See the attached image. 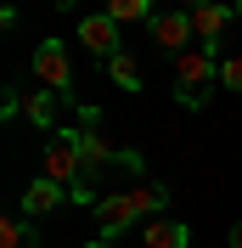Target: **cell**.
I'll list each match as a JSON object with an SVG mask.
<instances>
[{"label":"cell","mask_w":242,"mask_h":248,"mask_svg":"<svg viewBox=\"0 0 242 248\" xmlns=\"http://www.w3.org/2000/svg\"><path fill=\"white\" fill-rule=\"evenodd\" d=\"M164 203H169V186H164V181H141V186H130V192H113V198H102V203L91 209V215H96V237L119 243L124 232L147 226Z\"/></svg>","instance_id":"1"},{"label":"cell","mask_w":242,"mask_h":248,"mask_svg":"<svg viewBox=\"0 0 242 248\" xmlns=\"http://www.w3.org/2000/svg\"><path fill=\"white\" fill-rule=\"evenodd\" d=\"M214 79H220V57L214 51H181L175 57V102H181L186 113H203L214 96Z\"/></svg>","instance_id":"2"},{"label":"cell","mask_w":242,"mask_h":248,"mask_svg":"<svg viewBox=\"0 0 242 248\" xmlns=\"http://www.w3.org/2000/svg\"><path fill=\"white\" fill-rule=\"evenodd\" d=\"M34 85H45V91H57L68 108L79 113V91H74V62H68V46L62 40H40L34 46Z\"/></svg>","instance_id":"3"},{"label":"cell","mask_w":242,"mask_h":248,"mask_svg":"<svg viewBox=\"0 0 242 248\" xmlns=\"http://www.w3.org/2000/svg\"><path fill=\"white\" fill-rule=\"evenodd\" d=\"M40 175H45V181H57V186L91 181V175H85V158H79V147H74V136H68V130H57V136L45 141V153H40Z\"/></svg>","instance_id":"4"},{"label":"cell","mask_w":242,"mask_h":248,"mask_svg":"<svg viewBox=\"0 0 242 248\" xmlns=\"http://www.w3.org/2000/svg\"><path fill=\"white\" fill-rule=\"evenodd\" d=\"M79 46L96 51L102 62H113L124 51V23H113L107 12H91V17H79Z\"/></svg>","instance_id":"5"},{"label":"cell","mask_w":242,"mask_h":248,"mask_svg":"<svg viewBox=\"0 0 242 248\" xmlns=\"http://www.w3.org/2000/svg\"><path fill=\"white\" fill-rule=\"evenodd\" d=\"M68 136H74L79 158H85V175H102V170H119V147L96 130V124H68Z\"/></svg>","instance_id":"6"},{"label":"cell","mask_w":242,"mask_h":248,"mask_svg":"<svg viewBox=\"0 0 242 248\" xmlns=\"http://www.w3.org/2000/svg\"><path fill=\"white\" fill-rule=\"evenodd\" d=\"M231 17H237V6H220V0H203V6H192V34H197V46L214 51V46H220V34L231 29Z\"/></svg>","instance_id":"7"},{"label":"cell","mask_w":242,"mask_h":248,"mask_svg":"<svg viewBox=\"0 0 242 248\" xmlns=\"http://www.w3.org/2000/svg\"><path fill=\"white\" fill-rule=\"evenodd\" d=\"M147 34H152V46H158V51H175V57L197 40V34H192V12H164V17H152Z\"/></svg>","instance_id":"8"},{"label":"cell","mask_w":242,"mask_h":248,"mask_svg":"<svg viewBox=\"0 0 242 248\" xmlns=\"http://www.w3.org/2000/svg\"><path fill=\"white\" fill-rule=\"evenodd\" d=\"M62 108H68V102H62L57 91H45V85H34V91L23 96V119H29L34 130H51V136L62 130Z\"/></svg>","instance_id":"9"},{"label":"cell","mask_w":242,"mask_h":248,"mask_svg":"<svg viewBox=\"0 0 242 248\" xmlns=\"http://www.w3.org/2000/svg\"><path fill=\"white\" fill-rule=\"evenodd\" d=\"M57 203H68V186L45 181V175H34V181L23 186V209H17V215H29V220H40V215H51Z\"/></svg>","instance_id":"10"},{"label":"cell","mask_w":242,"mask_h":248,"mask_svg":"<svg viewBox=\"0 0 242 248\" xmlns=\"http://www.w3.org/2000/svg\"><path fill=\"white\" fill-rule=\"evenodd\" d=\"M141 243L147 248H192V226L186 220H169V215H152L141 226Z\"/></svg>","instance_id":"11"},{"label":"cell","mask_w":242,"mask_h":248,"mask_svg":"<svg viewBox=\"0 0 242 248\" xmlns=\"http://www.w3.org/2000/svg\"><path fill=\"white\" fill-rule=\"evenodd\" d=\"M40 243V232H34L29 215H6L0 220V248H34Z\"/></svg>","instance_id":"12"},{"label":"cell","mask_w":242,"mask_h":248,"mask_svg":"<svg viewBox=\"0 0 242 248\" xmlns=\"http://www.w3.org/2000/svg\"><path fill=\"white\" fill-rule=\"evenodd\" d=\"M107 79H113L119 91H141V85H147V79H141V62L130 57V51H119V57L107 62Z\"/></svg>","instance_id":"13"},{"label":"cell","mask_w":242,"mask_h":248,"mask_svg":"<svg viewBox=\"0 0 242 248\" xmlns=\"http://www.w3.org/2000/svg\"><path fill=\"white\" fill-rule=\"evenodd\" d=\"M152 6H158V0H107V17H113V23H152Z\"/></svg>","instance_id":"14"},{"label":"cell","mask_w":242,"mask_h":248,"mask_svg":"<svg viewBox=\"0 0 242 248\" xmlns=\"http://www.w3.org/2000/svg\"><path fill=\"white\" fill-rule=\"evenodd\" d=\"M220 85L242 96V57H226V62H220Z\"/></svg>","instance_id":"15"},{"label":"cell","mask_w":242,"mask_h":248,"mask_svg":"<svg viewBox=\"0 0 242 248\" xmlns=\"http://www.w3.org/2000/svg\"><path fill=\"white\" fill-rule=\"evenodd\" d=\"M68 203H79V209H96L102 198H96V186H91V181H79V186H68Z\"/></svg>","instance_id":"16"},{"label":"cell","mask_w":242,"mask_h":248,"mask_svg":"<svg viewBox=\"0 0 242 248\" xmlns=\"http://www.w3.org/2000/svg\"><path fill=\"white\" fill-rule=\"evenodd\" d=\"M119 170L124 175H147V158H141L136 147H119Z\"/></svg>","instance_id":"17"},{"label":"cell","mask_w":242,"mask_h":248,"mask_svg":"<svg viewBox=\"0 0 242 248\" xmlns=\"http://www.w3.org/2000/svg\"><path fill=\"white\" fill-rule=\"evenodd\" d=\"M6 108H0V119H23V91L17 85H6V96H0Z\"/></svg>","instance_id":"18"},{"label":"cell","mask_w":242,"mask_h":248,"mask_svg":"<svg viewBox=\"0 0 242 248\" xmlns=\"http://www.w3.org/2000/svg\"><path fill=\"white\" fill-rule=\"evenodd\" d=\"M45 6H57V12H79L85 0H45Z\"/></svg>","instance_id":"19"},{"label":"cell","mask_w":242,"mask_h":248,"mask_svg":"<svg viewBox=\"0 0 242 248\" xmlns=\"http://www.w3.org/2000/svg\"><path fill=\"white\" fill-rule=\"evenodd\" d=\"M231 248H242V220H237V226H231Z\"/></svg>","instance_id":"20"},{"label":"cell","mask_w":242,"mask_h":248,"mask_svg":"<svg viewBox=\"0 0 242 248\" xmlns=\"http://www.w3.org/2000/svg\"><path fill=\"white\" fill-rule=\"evenodd\" d=\"M85 248H119V243H107V237H96V243H85Z\"/></svg>","instance_id":"21"},{"label":"cell","mask_w":242,"mask_h":248,"mask_svg":"<svg viewBox=\"0 0 242 248\" xmlns=\"http://www.w3.org/2000/svg\"><path fill=\"white\" fill-rule=\"evenodd\" d=\"M186 6H203V0H186Z\"/></svg>","instance_id":"22"},{"label":"cell","mask_w":242,"mask_h":248,"mask_svg":"<svg viewBox=\"0 0 242 248\" xmlns=\"http://www.w3.org/2000/svg\"><path fill=\"white\" fill-rule=\"evenodd\" d=\"M237 6H242V0H237Z\"/></svg>","instance_id":"23"}]
</instances>
